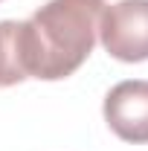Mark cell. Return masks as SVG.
Returning <instances> with one entry per match:
<instances>
[{"label":"cell","mask_w":148,"mask_h":151,"mask_svg":"<svg viewBox=\"0 0 148 151\" xmlns=\"http://www.w3.org/2000/svg\"><path fill=\"white\" fill-rule=\"evenodd\" d=\"M105 0H50L18 26V50L26 78L61 81L73 76L99 41Z\"/></svg>","instance_id":"cell-1"},{"label":"cell","mask_w":148,"mask_h":151,"mask_svg":"<svg viewBox=\"0 0 148 151\" xmlns=\"http://www.w3.org/2000/svg\"><path fill=\"white\" fill-rule=\"evenodd\" d=\"M99 41L116 61H148V0H119L105 6Z\"/></svg>","instance_id":"cell-2"},{"label":"cell","mask_w":148,"mask_h":151,"mask_svg":"<svg viewBox=\"0 0 148 151\" xmlns=\"http://www.w3.org/2000/svg\"><path fill=\"white\" fill-rule=\"evenodd\" d=\"M105 122L119 139L142 145L148 142V81L128 78L113 84L105 96Z\"/></svg>","instance_id":"cell-3"},{"label":"cell","mask_w":148,"mask_h":151,"mask_svg":"<svg viewBox=\"0 0 148 151\" xmlns=\"http://www.w3.org/2000/svg\"><path fill=\"white\" fill-rule=\"evenodd\" d=\"M18 26L20 20H0V87H12L26 78L18 50Z\"/></svg>","instance_id":"cell-4"}]
</instances>
